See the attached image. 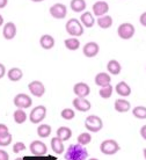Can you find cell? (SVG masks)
Returning a JSON list of instances; mask_svg holds the SVG:
<instances>
[{"label":"cell","mask_w":146,"mask_h":160,"mask_svg":"<svg viewBox=\"0 0 146 160\" xmlns=\"http://www.w3.org/2000/svg\"><path fill=\"white\" fill-rule=\"evenodd\" d=\"M65 160H87L88 158V151L85 146L80 144H72L67 148L65 156Z\"/></svg>","instance_id":"obj_1"},{"label":"cell","mask_w":146,"mask_h":160,"mask_svg":"<svg viewBox=\"0 0 146 160\" xmlns=\"http://www.w3.org/2000/svg\"><path fill=\"white\" fill-rule=\"evenodd\" d=\"M65 29L68 35H71L72 37H75V38L83 34V27L78 19H70L66 22Z\"/></svg>","instance_id":"obj_2"},{"label":"cell","mask_w":146,"mask_h":160,"mask_svg":"<svg viewBox=\"0 0 146 160\" xmlns=\"http://www.w3.org/2000/svg\"><path fill=\"white\" fill-rule=\"evenodd\" d=\"M100 150L106 156H113V154H115V153H117L119 151V145L114 139H106L101 143Z\"/></svg>","instance_id":"obj_3"},{"label":"cell","mask_w":146,"mask_h":160,"mask_svg":"<svg viewBox=\"0 0 146 160\" xmlns=\"http://www.w3.org/2000/svg\"><path fill=\"white\" fill-rule=\"evenodd\" d=\"M85 127L88 131L91 132H99L103 128V122L99 116L96 115H89L85 120Z\"/></svg>","instance_id":"obj_4"},{"label":"cell","mask_w":146,"mask_h":160,"mask_svg":"<svg viewBox=\"0 0 146 160\" xmlns=\"http://www.w3.org/2000/svg\"><path fill=\"white\" fill-rule=\"evenodd\" d=\"M47 116V108L44 106H36L29 114V120L34 124H38Z\"/></svg>","instance_id":"obj_5"},{"label":"cell","mask_w":146,"mask_h":160,"mask_svg":"<svg viewBox=\"0 0 146 160\" xmlns=\"http://www.w3.org/2000/svg\"><path fill=\"white\" fill-rule=\"evenodd\" d=\"M13 102H14V106H16L18 109H27L29 107H32L33 104L32 98L29 95H27V94H24V93L16 94Z\"/></svg>","instance_id":"obj_6"},{"label":"cell","mask_w":146,"mask_h":160,"mask_svg":"<svg viewBox=\"0 0 146 160\" xmlns=\"http://www.w3.org/2000/svg\"><path fill=\"white\" fill-rule=\"evenodd\" d=\"M134 27L133 24L129 23V22H124V23L119 24L117 28V34L122 40H130L131 37L134 35Z\"/></svg>","instance_id":"obj_7"},{"label":"cell","mask_w":146,"mask_h":160,"mask_svg":"<svg viewBox=\"0 0 146 160\" xmlns=\"http://www.w3.org/2000/svg\"><path fill=\"white\" fill-rule=\"evenodd\" d=\"M29 150H30V152H32L34 156H37V157L47 156L48 154L47 145L44 144L43 142H41V140H34L33 143H30Z\"/></svg>","instance_id":"obj_8"},{"label":"cell","mask_w":146,"mask_h":160,"mask_svg":"<svg viewBox=\"0 0 146 160\" xmlns=\"http://www.w3.org/2000/svg\"><path fill=\"white\" fill-rule=\"evenodd\" d=\"M28 89L36 98H42L45 94V86L43 85V82H41L38 80H34L32 82H29Z\"/></svg>","instance_id":"obj_9"},{"label":"cell","mask_w":146,"mask_h":160,"mask_svg":"<svg viewBox=\"0 0 146 160\" xmlns=\"http://www.w3.org/2000/svg\"><path fill=\"white\" fill-rule=\"evenodd\" d=\"M50 14L55 19H64L67 14V8L64 4L57 2L50 7Z\"/></svg>","instance_id":"obj_10"},{"label":"cell","mask_w":146,"mask_h":160,"mask_svg":"<svg viewBox=\"0 0 146 160\" xmlns=\"http://www.w3.org/2000/svg\"><path fill=\"white\" fill-rule=\"evenodd\" d=\"M108 11H109V5L107 1H96L93 5V14L98 18L107 15Z\"/></svg>","instance_id":"obj_11"},{"label":"cell","mask_w":146,"mask_h":160,"mask_svg":"<svg viewBox=\"0 0 146 160\" xmlns=\"http://www.w3.org/2000/svg\"><path fill=\"white\" fill-rule=\"evenodd\" d=\"M73 92L77 95V98H83L86 99V96L89 95L91 93V88L86 82H77L73 87Z\"/></svg>","instance_id":"obj_12"},{"label":"cell","mask_w":146,"mask_h":160,"mask_svg":"<svg viewBox=\"0 0 146 160\" xmlns=\"http://www.w3.org/2000/svg\"><path fill=\"white\" fill-rule=\"evenodd\" d=\"M100 51V47L99 44L96 43V42H88L83 45V55L88 58H92V57H95Z\"/></svg>","instance_id":"obj_13"},{"label":"cell","mask_w":146,"mask_h":160,"mask_svg":"<svg viewBox=\"0 0 146 160\" xmlns=\"http://www.w3.org/2000/svg\"><path fill=\"white\" fill-rule=\"evenodd\" d=\"M72 103H73V107H74L77 110L83 112H88L92 107L91 102L87 100V99H83V98H75Z\"/></svg>","instance_id":"obj_14"},{"label":"cell","mask_w":146,"mask_h":160,"mask_svg":"<svg viewBox=\"0 0 146 160\" xmlns=\"http://www.w3.org/2000/svg\"><path fill=\"white\" fill-rule=\"evenodd\" d=\"M16 32H18V29H16L15 23H14V22H7V23H5V26H4L3 35H4V37L6 40L11 41L16 36Z\"/></svg>","instance_id":"obj_15"},{"label":"cell","mask_w":146,"mask_h":160,"mask_svg":"<svg viewBox=\"0 0 146 160\" xmlns=\"http://www.w3.org/2000/svg\"><path fill=\"white\" fill-rule=\"evenodd\" d=\"M111 82V78L110 74L107 72H100L95 76V84L100 86V87H104V86H108L110 85Z\"/></svg>","instance_id":"obj_16"},{"label":"cell","mask_w":146,"mask_h":160,"mask_svg":"<svg viewBox=\"0 0 146 160\" xmlns=\"http://www.w3.org/2000/svg\"><path fill=\"white\" fill-rule=\"evenodd\" d=\"M114 108L116 112H129V109L131 108V104L125 99H117L114 103Z\"/></svg>","instance_id":"obj_17"},{"label":"cell","mask_w":146,"mask_h":160,"mask_svg":"<svg viewBox=\"0 0 146 160\" xmlns=\"http://www.w3.org/2000/svg\"><path fill=\"white\" fill-rule=\"evenodd\" d=\"M40 44L43 49L50 50V49H52L55 47V38H53L51 35H48V34L42 35L40 38Z\"/></svg>","instance_id":"obj_18"},{"label":"cell","mask_w":146,"mask_h":160,"mask_svg":"<svg viewBox=\"0 0 146 160\" xmlns=\"http://www.w3.org/2000/svg\"><path fill=\"white\" fill-rule=\"evenodd\" d=\"M80 22H81L83 26H85L87 28H92L95 24V19L91 12H85L80 16Z\"/></svg>","instance_id":"obj_19"},{"label":"cell","mask_w":146,"mask_h":160,"mask_svg":"<svg viewBox=\"0 0 146 160\" xmlns=\"http://www.w3.org/2000/svg\"><path fill=\"white\" fill-rule=\"evenodd\" d=\"M7 77L11 81L16 82V81H20V80L22 79V77H23V72H22V70L19 68H9V70H8Z\"/></svg>","instance_id":"obj_20"},{"label":"cell","mask_w":146,"mask_h":160,"mask_svg":"<svg viewBox=\"0 0 146 160\" xmlns=\"http://www.w3.org/2000/svg\"><path fill=\"white\" fill-rule=\"evenodd\" d=\"M107 70L113 76H117L122 71V66H121V64L116 59H110L108 62V64H107Z\"/></svg>","instance_id":"obj_21"},{"label":"cell","mask_w":146,"mask_h":160,"mask_svg":"<svg viewBox=\"0 0 146 160\" xmlns=\"http://www.w3.org/2000/svg\"><path fill=\"white\" fill-rule=\"evenodd\" d=\"M115 91L121 96H129L131 94V87L126 84L125 81H121V82H118V84L116 85Z\"/></svg>","instance_id":"obj_22"},{"label":"cell","mask_w":146,"mask_h":160,"mask_svg":"<svg viewBox=\"0 0 146 160\" xmlns=\"http://www.w3.org/2000/svg\"><path fill=\"white\" fill-rule=\"evenodd\" d=\"M51 148L56 154H62L64 153V142L60 140L57 136L53 137L51 139Z\"/></svg>","instance_id":"obj_23"},{"label":"cell","mask_w":146,"mask_h":160,"mask_svg":"<svg viewBox=\"0 0 146 160\" xmlns=\"http://www.w3.org/2000/svg\"><path fill=\"white\" fill-rule=\"evenodd\" d=\"M56 133H57V137L63 142H66L72 137V130L67 127H60Z\"/></svg>","instance_id":"obj_24"},{"label":"cell","mask_w":146,"mask_h":160,"mask_svg":"<svg viewBox=\"0 0 146 160\" xmlns=\"http://www.w3.org/2000/svg\"><path fill=\"white\" fill-rule=\"evenodd\" d=\"M72 11L75 13H81L83 11L86 9V1L85 0H71L70 2Z\"/></svg>","instance_id":"obj_25"},{"label":"cell","mask_w":146,"mask_h":160,"mask_svg":"<svg viewBox=\"0 0 146 160\" xmlns=\"http://www.w3.org/2000/svg\"><path fill=\"white\" fill-rule=\"evenodd\" d=\"M98 24H99L100 28L102 29H108L113 26V18L110 15H104L101 18H98Z\"/></svg>","instance_id":"obj_26"},{"label":"cell","mask_w":146,"mask_h":160,"mask_svg":"<svg viewBox=\"0 0 146 160\" xmlns=\"http://www.w3.org/2000/svg\"><path fill=\"white\" fill-rule=\"evenodd\" d=\"M13 118L14 122L18 124H23L27 121V114L23 109H16L14 114H13Z\"/></svg>","instance_id":"obj_27"},{"label":"cell","mask_w":146,"mask_h":160,"mask_svg":"<svg viewBox=\"0 0 146 160\" xmlns=\"http://www.w3.org/2000/svg\"><path fill=\"white\" fill-rule=\"evenodd\" d=\"M64 44H65V47H66L68 50H71V51H75V50H78L80 48V42L78 38H75V37H71V38H66V40L64 41Z\"/></svg>","instance_id":"obj_28"},{"label":"cell","mask_w":146,"mask_h":160,"mask_svg":"<svg viewBox=\"0 0 146 160\" xmlns=\"http://www.w3.org/2000/svg\"><path fill=\"white\" fill-rule=\"evenodd\" d=\"M51 133V127L49 124H41L37 128V135L41 137V138H47V137L50 136Z\"/></svg>","instance_id":"obj_29"},{"label":"cell","mask_w":146,"mask_h":160,"mask_svg":"<svg viewBox=\"0 0 146 160\" xmlns=\"http://www.w3.org/2000/svg\"><path fill=\"white\" fill-rule=\"evenodd\" d=\"M132 115L138 120H145L146 118V107L144 106H137L132 109Z\"/></svg>","instance_id":"obj_30"},{"label":"cell","mask_w":146,"mask_h":160,"mask_svg":"<svg viewBox=\"0 0 146 160\" xmlns=\"http://www.w3.org/2000/svg\"><path fill=\"white\" fill-rule=\"evenodd\" d=\"M77 140H78V144L83 145V146H86L87 144H89V143L92 142L91 133H88V132H83V133H80L79 136H78Z\"/></svg>","instance_id":"obj_31"},{"label":"cell","mask_w":146,"mask_h":160,"mask_svg":"<svg viewBox=\"0 0 146 160\" xmlns=\"http://www.w3.org/2000/svg\"><path fill=\"white\" fill-rule=\"evenodd\" d=\"M113 91H114L113 86H111V85H108V86H104V87L100 88L99 94L102 99H109L111 96V94H113Z\"/></svg>","instance_id":"obj_32"},{"label":"cell","mask_w":146,"mask_h":160,"mask_svg":"<svg viewBox=\"0 0 146 160\" xmlns=\"http://www.w3.org/2000/svg\"><path fill=\"white\" fill-rule=\"evenodd\" d=\"M60 116L63 117L64 120H67V121H70V120H73L75 117V112L73 109L71 108H65L62 110V112H60Z\"/></svg>","instance_id":"obj_33"},{"label":"cell","mask_w":146,"mask_h":160,"mask_svg":"<svg viewBox=\"0 0 146 160\" xmlns=\"http://www.w3.org/2000/svg\"><path fill=\"white\" fill-rule=\"evenodd\" d=\"M12 140H13V136L11 133L0 136V146H8V145L12 143Z\"/></svg>","instance_id":"obj_34"},{"label":"cell","mask_w":146,"mask_h":160,"mask_svg":"<svg viewBox=\"0 0 146 160\" xmlns=\"http://www.w3.org/2000/svg\"><path fill=\"white\" fill-rule=\"evenodd\" d=\"M24 150H26V145L22 142H18V143H15V144L13 145V152L16 153V154L24 151Z\"/></svg>","instance_id":"obj_35"},{"label":"cell","mask_w":146,"mask_h":160,"mask_svg":"<svg viewBox=\"0 0 146 160\" xmlns=\"http://www.w3.org/2000/svg\"><path fill=\"white\" fill-rule=\"evenodd\" d=\"M7 133H9V131H8V127L6 125V124L0 123V136H4V135H7Z\"/></svg>","instance_id":"obj_36"},{"label":"cell","mask_w":146,"mask_h":160,"mask_svg":"<svg viewBox=\"0 0 146 160\" xmlns=\"http://www.w3.org/2000/svg\"><path fill=\"white\" fill-rule=\"evenodd\" d=\"M0 160H9V154L5 150H0Z\"/></svg>","instance_id":"obj_37"},{"label":"cell","mask_w":146,"mask_h":160,"mask_svg":"<svg viewBox=\"0 0 146 160\" xmlns=\"http://www.w3.org/2000/svg\"><path fill=\"white\" fill-rule=\"evenodd\" d=\"M139 22H140L142 26L146 27V12H144L142 15H140V18H139Z\"/></svg>","instance_id":"obj_38"},{"label":"cell","mask_w":146,"mask_h":160,"mask_svg":"<svg viewBox=\"0 0 146 160\" xmlns=\"http://www.w3.org/2000/svg\"><path fill=\"white\" fill-rule=\"evenodd\" d=\"M5 74H6V68H5L4 64H1V63H0V79H1V78H4Z\"/></svg>","instance_id":"obj_39"},{"label":"cell","mask_w":146,"mask_h":160,"mask_svg":"<svg viewBox=\"0 0 146 160\" xmlns=\"http://www.w3.org/2000/svg\"><path fill=\"white\" fill-rule=\"evenodd\" d=\"M140 136H142L143 139L146 140V125H143L142 129H140Z\"/></svg>","instance_id":"obj_40"},{"label":"cell","mask_w":146,"mask_h":160,"mask_svg":"<svg viewBox=\"0 0 146 160\" xmlns=\"http://www.w3.org/2000/svg\"><path fill=\"white\" fill-rule=\"evenodd\" d=\"M8 4V0H0V8L6 7Z\"/></svg>","instance_id":"obj_41"},{"label":"cell","mask_w":146,"mask_h":160,"mask_svg":"<svg viewBox=\"0 0 146 160\" xmlns=\"http://www.w3.org/2000/svg\"><path fill=\"white\" fill-rule=\"evenodd\" d=\"M45 160H57V157L52 156V154H47L45 156Z\"/></svg>","instance_id":"obj_42"},{"label":"cell","mask_w":146,"mask_h":160,"mask_svg":"<svg viewBox=\"0 0 146 160\" xmlns=\"http://www.w3.org/2000/svg\"><path fill=\"white\" fill-rule=\"evenodd\" d=\"M4 24V18H3V15H0V27Z\"/></svg>","instance_id":"obj_43"},{"label":"cell","mask_w":146,"mask_h":160,"mask_svg":"<svg viewBox=\"0 0 146 160\" xmlns=\"http://www.w3.org/2000/svg\"><path fill=\"white\" fill-rule=\"evenodd\" d=\"M143 154H144V158H145V160H146V148L143 150Z\"/></svg>","instance_id":"obj_44"},{"label":"cell","mask_w":146,"mask_h":160,"mask_svg":"<svg viewBox=\"0 0 146 160\" xmlns=\"http://www.w3.org/2000/svg\"><path fill=\"white\" fill-rule=\"evenodd\" d=\"M15 160H23V158H16Z\"/></svg>","instance_id":"obj_45"},{"label":"cell","mask_w":146,"mask_h":160,"mask_svg":"<svg viewBox=\"0 0 146 160\" xmlns=\"http://www.w3.org/2000/svg\"><path fill=\"white\" fill-rule=\"evenodd\" d=\"M89 160H99V159H96V158H91Z\"/></svg>","instance_id":"obj_46"}]
</instances>
